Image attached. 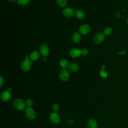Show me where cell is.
I'll return each instance as SVG.
<instances>
[{"label":"cell","instance_id":"cell-1","mask_svg":"<svg viewBox=\"0 0 128 128\" xmlns=\"http://www.w3.org/2000/svg\"><path fill=\"white\" fill-rule=\"evenodd\" d=\"M13 106L16 109L20 110H24L26 108V102H25V101L22 98H16L14 101Z\"/></svg>","mask_w":128,"mask_h":128},{"label":"cell","instance_id":"cell-2","mask_svg":"<svg viewBox=\"0 0 128 128\" xmlns=\"http://www.w3.org/2000/svg\"><path fill=\"white\" fill-rule=\"evenodd\" d=\"M32 62L28 56H27L21 64V68L24 72L28 71L32 67Z\"/></svg>","mask_w":128,"mask_h":128},{"label":"cell","instance_id":"cell-3","mask_svg":"<svg viewBox=\"0 0 128 128\" xmlns=\"http://www.w3.org/2000/svg\"><path fill=\"white\" fill-rule=\"evenodd\" d=\"M26 118L29 120H33L36 118V114L34 110L32 108H28L24 112Z\"/></svg>","mask_w":128,"mask_h":128},{"label":"cell","instance_id":"cell-4","mask_svg":"<svg viewBox=\"0 0 128 128\" xmlns=\"http://www.w3.org/2000/svg\"><path fill=\"white\" fill-rule=\"evenodd\" d=\"M50 120L54 124H58L60 122V116L56 112H52L50 115Z\"/></svg>","mask_w":128,"mask_h":128},{"label":"cell","instance_id":"cell-5","mask_svg":"<svg viewBox=\"0 0 128 128\" xmlns=\"http://www.w3.org/2000/svg\"><path fill=\"white\" fill-rule=\"evenodd\" d=\"M11 97H12L11 93L8 90H6L3 91L2 92L1 96H0L1 100H2V101L4 102H6L9 101L10 100Z\"/></svg>","mask_w":128,"mask_h":128},{"label":"cell","instance_id":"cell-6","mask_svg":"<svg viewBox=\"0 0 128 128\" xmlns=\"http://www.w3.org/2000/svg\"><path fill=\"white\" fill-rule=\"evenodd\" d=\"M70 77V74L68 70L63 69L61 70L59 74V78L62 81H66L68 80Z\"/></svg>","mask_w":128,"mask_h":128},{"label":"cell","instance_id":"cell-7","mask_svg":"<svg viewBox=\"0 0 128 128\" xmlns=\"http://www.w3.org/2000/svg\"><path fill=\"white\" fill-rule=\"evenodd\" d=\"M105 36L102 32H98L96 34L94 38V42L96 44H100L104 40Z\"/></svg>","mask_w":128,"mask_h":128},{"label":"cell","instance_id":"cell-8","mask_svg":"<svg viewBox=\"0 0 128 128\" xmlns=\"http://www.w3.org/2000/svg\"><path fill=\"white\" fill-rule=\"evenodd\" d=\"M75 14V10L73 8H64L62 11V14L64 16L67 18L72 16Z\"/></svg>","mask_w":128,"mask_h":128},{"label":"cell","instance_id":"cell-9","mask_svg":"<svg viewBox=\"0 0 128 128\" xmlns=\"http://www.w3.org/2000/svg\"><path fill=\"white\" fill-rule=\"evenodd\" d=\"M90 30V26L88 24H84L82 26H81L79 29H78V32L82 34H88Z\"/></svg>","mask_w":128,"mask_h":128},{"label":"cell","instance_id":"cell-10","mask_svg":"<svg viewBox=\"0 0 128 128\" xmlns=\"http://www.w3.org/2000/svg\"><path fill=\"white\" fill-rule=\"evenodd\" d=\"M40 50L44 56H46L49 54V48L46 44H42L40 46Z\"/></svg>","mask_w":128,"mask_h":128},{"label":"cell","instance_id":"cell-11","mask_svg":"<svg viewBox=\"0 0 128 128\" xmlns=\"http://www.w3.org/2000/svg\"><path fill=\"white\" fill-rule=\"evenodd\" d=\"M70 56L73 58H76L80 54H81V50H80L78 48H73L70 50Z\"/></svg>","mask_w":128,"mask_h":128},{"label":"cell","instance_id":"cell-12","mask_svg":"<svg viewBox=\"0 0 128 128\" xmlns=\"http://www.w3.org/2000/svg\"><path fill=\"white\" fill-rule=\"evenodd\" d=\"M88 126L89 128H97L98 124L94 118H90L88 122Z\"/></svg>","mask_w":128,"mask_h":128},{"label":"cell","instance_id":"cell-13","mask_svg":"<svg viewBox=\"0 0 128 128\" xmlns=\"http://www.w3.org/2000/svg\"><path fill=\"white\" fill-rule=\"evenodd\" d=\"M40 54L39 52L36 50H34V51H33L30 54V58L32 60L34 61V60H36L38 59V58H40Z\"/></svg>","mask_w":128,"mask_h":128},{"label":"cell","instance_id":"cell-14","mask_svg":"<svg viewBox=\"0 0 128 128\" xmlns=\"http://www.w3.org/2000/svg\"><path fill=\"white\" fill-rule=\"evenodd\" d=\"M72 40L76 43H78L81 40V36L78 32H75L72 35Z\"/></svg>","mask_w":128,"mask_h":128},{"label":"cell","instance_id":"cell-15","mask_svg":"<svg viewBox=\"0 0 128 128\" xmlns=\"http://www.w3.org/2000/svg\"><path fill=\"white\" fill-rule=\"evenodd\" d=\"M76 17L80 20H82L85 17L84 12L83 10H78L76 11Z\"/></svg>","mask_w":128,"mask_h":128},{"label":"cell","instance_id":"cell-16","mask_svg":"<svg viewBox=\"0 0 128 128\" xmlns=\"http://www.w3.org/2000/svg\"><path fill=\"white\" fill-rule=\"evenodd\" d=\"M69 70L72 72H76L78 70L80 67L78 65L76 64H71L68 66Z\"/></svg>","mask_w":128,"mask_h":128},{"label":"cell","instance_id":"cell-17","mask_svg":"<svg viewBox=\"0 0 128 128\" xmlns=\"http://www.w3.org/2000/svg\"><path fill=\"white\" fill-rule=\"evenodd\" d=\"M60 66L63 69H66L68 66V61L66 59H62L60 62Z\"/></svg>","mask_w":128,"mask_h":128},{"label":"cell","instance_id":"cell-18","mask_svg":"<svg viewBox=\"0 0 128 128\" xmlns=\"http://www.w3.org/2000/svg\"><path fill=\"white\" fill-rule=\"evenodd\" d=\"M112 29L110 27H106V28L103 32V34H104V36H110L112 33Z\"/></svg>","mask_w":128,"mask_h":128},{"label":"cell","instance_id":"cell-19","mask_svg":"<svg viewBox=\"0 0 128 128\" xmlns=\"http://www.w3.org/2000/svg\"><path fill=\"white\" fill-rule=\"evenodd\" d=\"M56 1L58 4L61 7L65 6L67 4V0H56Z\"/></svg>","mask_w":128,"mask_h":128},{"label":"cell","instance_id":"cell-20","mask_svg":"<svg viewBox=\"0 0 128 128\" xmlns=\"http://www.w3.org/2000/svg\"><path fill=\"white\" fill-rule=\"evenodd\" d=\"M30 0H17L18 3L21 6H24L30 2Z\"/></svg>","mask_w":128,"mask_h":128},{"label":"cell","instance_id":"cell-21","mask_svg":"<svg viewBox=\"0 0 128 128\" xmlns=\"http://www.w3.org/2000/svg\"><path fill=\"white\" fill-rule=\"evenodd\" d=\"M60 105L56 103V104H54L53 106H52V110H53V112H58V111L59 109H60Z\"/></svg>","mask_w":128,"mask_h":128},{"label":"cell","instance_id":"cell-22","mask_svg":"<svg viewBox=\"0 0 128 128\" xmlns=\"http://www.w3.org/2000/svg\"><path fill=\"white\" fill-rule=\"evenodd\" d=\"M100 75L102 78H106L108 76V73L104 70H102L100 71Z\"/></svg>","mask_w":128,"mask_h":128},{"label":"cell","instance_id":"cell-23","mask_svg":"<svg viewBox=\"0 0 128 128\" xmlns=\"http://www.w3.org/2000/svg\"><path fill=\"white\" fill-rule=\"evenodd\" d=\"M32 101L31 99L28 98L26 101V106H28V108H31V106H32Z\"/></svg>","mask_w":128,"mask_h":128},{"label":"cell","instance_id":"cell-24","mask_svg":"<svg viewBox=\"0 0 128 128\" xmlns=\"http://www.w3.org/2000/svg\"><path fill=\"white\" fill-rule=\"evenodd\" d=\"M88 50L86 48H83L81 50V54L83 56H86L88 54Z\"/></svg>","mask_w":128,"mask_h":128},{"label":"cell","instance_id":"cell-25","mask_svg":"<svg viewBox=\"0 0 128 128\" xmlns=\"http://www.w3.org/2000/svg\"><path fill=\"white\" fill-rule=\"evenodd\" d=\"M3 83H4V79H3L2 77V76H0V86H2Z\"/></svg>","mask_w":128,"mask_h":128},{"label":"cell","instance_id":"cell-26","mask_svg":"<svg viewBox=\"0 0 128 128\" xmlns=\"http://www.w3.org/2000/svg\"><path fill=\"white\" fill-rule=\"evenodd\" d=\"M10 2H14L16 1V0H8Z\"/></svg>","mask_w":128,"mask_h":128},{"label":"cell","instance_id":"cell-27","mask_svg":"<svg viewBox=\"0 0 128 128\" xmlns=\"http://www.w3.org/2000/svg\"><path fill=\"white\" fill-rule=\"evenodd\" d=\"M12 90V89H11V88H8V91H10V90Z\"/></svg>","mask_w":128,"mask_h":128}]
</instances>
